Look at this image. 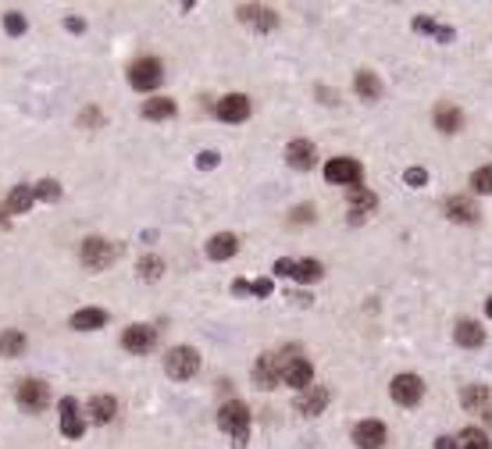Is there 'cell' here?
<instances>
[{"label":"cell","mask_w":492,"mask_h":449,"mask_svg":"<svg viewBox=\"0 0 492 449\" xmlns=\"http://www.w3.org/2000/svg\"><path fill=\"white\" fill-rule=\"evenodd\" d=\"M275 360H279V378L289 385V388H310V381H314V367H310V360H303V353H296V350H286V353H275Z\"/></svg>","instance_id":"6da1fadb"},{"label":"cell","mask_w":492,"mask_h":449,"mask_svg":"<svg viewBox=\"0 0 492 449\" xmlns=\"http://www.w3.org/2000/svg\"><path fill=\"white\" fill-rule=\"evenodd\" d=\"M217 428L229 431V435L243 445V442H246V435H250V410H246V403L229 400L222 410H217Z\"/></svg>","instance_id":"7a4b0ae2"},{"label":"cell","mask_w":492,"mask_h":449,"mask_svg":"<svg viewBox=\"0 0 492 449\" xmlns=\"http://www.w3.org/2000/svg\"><path fill=\"white\" fill-rule=\"evenodd\" d=\"M164 371H168L175 381H186L200 371V353L193 346H175L168 357H164Z\"/></svg>","instance_id":"3957f363"},{"label":"cell","mask_w":492,"mask_h":449,"mask_svg":"<svg viewBox=\"0 0 492 449\" xmlns=\"http://www.w3.org/2000/svg\"><path fill=\"white\" fill-rule=\"evenodd\" d=\"M115 257H118V246H115V243H107V239H100V236H89V239L82 243V264H86L89 271L111 267Z\"/></svg>","instance_id":"277c9868"},{"label":"cell","mask_w":492,"mask_h":449,"mask_svg":"<svg viewBox=\"0 0 492 449\" xmlns=\"http://www.w3.org/2000/svg\"><path fill=\"white\" fill-rule=\"evenodd\" d=\"M360 175H364V167H360V160H353V157H332L324 164V179L328 182H336V186H357L360 182Z\"/></svg>","instance_id":"5b68a950"},{"label":"cell","mask_w":492,"mask_h":449,"mask_svg":"<svg viewBox=\"0 0 492 449\" xmlns=\"http://www.w3.org/2000/svg\"><path fill=\"white\" fill-rule=\"evenodd\" d=\"M160 79H164V68H160L157 58H139V61L129 65V86L132 89H153V86H160Z\"/></svg>","instance_id":"8992f818"},{"label":"cell","mask_w":492,"mask_h":449,"mask_svg":"<svg viewBox=\"0 0 492 449\" xmlns=\"http://www.w3.org/2000/svg\"><path fill=\"white\" fill-rule=\"evenodd\" d=\"M15 400H18L25 410H43V407L50 403V385L39 381V378H25V381H18V388H15Z\"/></svg>","instance_id":"52a82bcc"},{"label":"cell","mask_w":492,"mask_h":449,"mask_svg":"<svg viewBox=\"0 0 492 449\" xmlns=\"http://www.w3.org/2000/svg\"><path fill=\"white\" fill-rule=\"evenodd\" d=\"M389 392H393V400L400 407H417L421 396H424V381L417 374H396L393 385H389Z\"/></svg>","instance_id":"ba28073f"},{"label":"cell","mask_w":492,"mask_h":449,"mask_svg":"<svg viewBox=\"0 0 492 449\" xmlns=\"http://www.w3.org/2000/svg\"><path fill=\"white\" fill-rule=\"evenodd\" d=\"M122 346H125L129 353H150V350L157 346V331H153L150 324H132V328H125V335H122Z\"/></svg>","instance_id":"9c48e42d"},{"label":"cell","mask_w":492,"mask_h":449,"mask_svg":"<svg viewBox=\"0 0 492 449\" xmlns=\"http://www.w3.org/2000/svg\"><path fill=\"white\" fill-rule=\"evenodd\" d=\"M386 438H389V431H386V424H381V421H360L353 428V442L360 449H381V445H386Z\"/></svg>","instance_id":"30bf717a"},{"label":"cell","mask_w":492,"mask_h":449,"mask_svg":"<svg viewBox=\"0 0 492 449\" xmlns=\"http://www.w3.org/2000/svg\"><path fill=\"white\" fill-rule=\"evenodd\" d=\"M82 431H86V417H82L79 403H75L72 396H65V400H61V435H65V438H79Z\"/></svg>","instance_id":"8fae6325"},{"label":"cell","mask_w":492,"mask_h":449,"mask_svg":"<svg viewBox=\"0 0 492 449\" xmlns=\"http://www.w3.org/2000/svg\"><path fill=\"white\" fill-rule=\"evenodd\" d=\"M246 115H250V96L229 93V96L217 100V118L222 122H246Z\"/></svg>","instance_id":"7c38bea8"},{"label":"cell","mask_w":492,"mask_h":449,"mask_svg":"<svg viewBox=\"0 0 492 449\" xmlns=\"http://www.w3.org/2000/svg\"><path fill=\"white\" fill-rule=\"evenodd\" d=\"M286 160H289V167H296V172H310L314 160H317V150H314L310 139H293L286 146Z\"/></svg>","instance_id":"4fadbf2b"},{"label":"cell","mask_w":492,"mask_h":449,"mask_svg":"<svg viewBox=\"0 0 492 449\" xmlns=\"http://www.w3.org/2000/svg\"><path fill=\"white\" fill-rule=\"evenodd\" d=\"M324 407H328V388L324 385H310V388H303L296 396V414H303V417H314Z\"/></svg>","instance_id":"5bb4252c"},{"label":"cell","mask_w":492,"mask_h":449,"mask_svg":"<svg viewBox=\"0 0 492 449\" xmlns=\"http://www.w3.org/2000/svg\"><path fill=\"white\" fill-rule=\"evenodd\" d=\"M236 15H239V22H250V25H257L260 32H267V29L279 25V15L271 11V8H260V4H243Z\"/></svg>","instance_id":"9a60e30c"},{"label":"cell","mask_w":492,"mask_h":449,"mask_svg":"<svg viewBox=\"0 0 492 449\" xmlns=\"http://www.w3.org/2000/svg\"><path fill=\"white\" fill-rule=\"evenodd\" d=\"M253 381H257L260 388H275V381H282V378H279V360H275V353H260V357H257Z\"/></svg>","instance_id":"2e32d148"},{"label":"cell","mask_w":492,"mask_h":449,"mask_svg":"<svg viewBox=\"0 0 492 449\" xmlns=\"http://www.w3.org/2000/svg\"><path fill=\"white\" fill-rule=\"evenodd\" d=\"M68 324H72L75 331H96V328H103V324H107V310H100V307H86V310H75Z\"/></svg>","instance_id":"e0dca14e"},{"label":"cell","mask_w":492,"mask_h":449,"mask_svg":"<svg viewBox=\"0 0 492 449\" xmlns=\"http://www.w3.org/2000/svg\"><path fill=\"white\" fill-rule=\"evenodd\" d=\"M460 125H464L460 107H453V103H439V107H435V129H439V132H460Z\"/></svg>","instance_id":"ac0fdd59"},{"label":"cell","mask_w":492,"mask_h":449,"mask_svg":"<svg viewBox=\"0 0 492 449\" xmlns=\"http://www.w3.org/2000/svg\"><path fill=\"white\" fill-rule=\"evenodd\" d=\"M175 100L172 96H153V100H146L143 103V118H150V122H164V118H175Z\"/></svg>","instance_id":"d6986e66"},{"label":"cell","mask_w":492,"mask_h":449,"mask_svg":"<svg viewBox=\"0 0 492 449\" xmlns=\"http://www.w3.org/2000/svg\"><path fill=\"white\" fill-rule=\"evenodd\" d=\"M25 346H29V339H25V331H18V328H8V331H0V357H22L25 353Z\"/></svg>","instance_id":"ffe728a7"},{"label":"cell","mask_w":492,"mask_h":449,"mask_svg":"<svg viewBox=\"0 0 492 449\" xmlns=\"http://www.w3.org/2000/svg\"><path fill=\"white\" fill-rule=\"evenodd\" d=\"M453 339H457L464 350H474V346H481V343H485V331H481V324H474V321H457Z\"/></svg>","instance_id":"44dd1931"},{"label":"cell","mask_w":492,"mask_h":449,"mask_svg":"<svg viewBox=\"0 0 492 449\" xmlns=\"http://www.w3.org/2000/svg\"><path fill=\"white\" fill-rule=\"evenodd\" d=\"M236 250H239V239H236L232 232H222V236H214V239L207 243V257H210V260H229Z\"/></svg>","instance_id":"7402d4cb"},{"label":"cell","mask_w":492,"mask_h":449,"mask_svg":"<svg viewBox=\"0 0 492 449\" xmlns=\"http://www.w3.org/2000/svg\"><path fill=\"white\" fill-rule=\"evenodd\" d=\"M446 217H453V221H464V224H471V221H478V207L467 200V196H453V200H446Z\"/></svg>","instance_id":"603a6c76"},{"label":"cell","mask_w":492,"mask_h":449,"mask_svg":"<svg viewBox=\"0 0 492 449\" xmlns=\"http://www.w3.org/2000/svg\"><path fill=\"white\" fill-rule=\"evenodd\" d=\"M115 414H118V400H115V396H93V400H89V417H93L96 424L115 421Z\"/></svg>","instance_id":"cb8c5ba5"},{"label":"cell","mask_w":492,"mask_h":449,"mask_svg":"<svg viewBox=\"0 0 492 449\" xmlns=\"http://www.w3.org/2000/svg\"><path fill=\"white\" fill-rule=\"evenodd\" d=\"M353 89H357V96L360 100H378L381 96V79L374 75V72H357V79H353Z\"/></svg>","instance_id":"d4e9b609"},{"label":"cell","mask_w":492,"mask_h":449,"mask_svg":"<svg viewBox=\"0 0 492 449\" xmlns=\"http://www.w3.org/2000/svg\"><path fill=\"white\" fill-rule=\"evenodd\" d=\"M32 200H36L32 186H15L11 196H8V214H25L32 207Z\"/></svg>","instance_id":"484cf974"},{"label":"cell","mask_w":492,"mask_h":449,"mask_svg":"<svg viewBox=\"0 0 492 449\" xmlns=\"http://www.w3.org/2000/svg\"><path fill=\"white\" fill-rule=\"evenodd\" d=\"M460 403H464L467 410H481V407H488V385H467V388L460 392Z\"/></svg>","instance_id":"4316f807"},{"label":"cell","mask_w":492,"mask_h":449,"mask_svg":"<svg viewBox=\"0 0 492 449\" xmlns=\"http://www.w3.org/2000/svg\"><path fill=\"white\" fill-rule=\"evenodd\" d=\"M324 274V267H321V260H296L293 264V278H296V282H317V278Z\"/></svg>","instance_id":"83f0119b"},{"label":"cell","mask_w":492,"mask_h":449,"mask_svg":"<svg viewBox=\"0 0 492 449\" xmlns=\"http://www.w3.org/2000/svg\"><path fill=\"white\" fill-rule=\"evenodd\" d=\"M457 442H460V449H492L488 435H485V431H478V428H464Z\"/></svg>","instance_id":"f1b7e54d"},{"label":"cell","mask_w":492,"mask_h":449,"mask_svg":"<svg viewBox=\"0 0 492 449\" xmlns=\"http://www.w3.org/2000/svg\"><path fill=\"white\" fill-rule=\"evenodd\" d=\"M32 193H36V200H46V203H53V200H61V182L43 179V182H36V186H32Z\"/></svg>","instance_id":"f546056e"},{"label":"cell","mask_w":492,"mask_h":449,"mask_svg":"<svg viewBox=\"0 0 492 449\" xmlns=\"http://www.w3.org/2000/svg\"><path fill=\"white\" fill-rule=\"evenodd\" d=\"M374 203H378V200H374V193L357 189V186L350 189V207H353V210H374Z\"/></svg>","instance_id":"4dcf8cb0"},{"label":"cell","mask_w":492,"mask_h":449,"mask_svg":"<svg viewBox=\"0 0 492 449\" xmlns=\"http://www.w3.org/2000/svg\"><path fill=\"white\" fill-rule=\"evenodd\" d=\"M471 186H474V193H492V164L488 167H478V172L471 175Z\"/></svg>","instance_id":"1f68e13d"},{"label":"cell","mask_w":492,"mask_h":449,"mask_svg":"<svg viewBox=\"0 0 492 449\" xmlns=\"http://www.w3.org/2000/svg\"><path fill=\"white\" fill-rule=\"evenodd\" d=\"M139 274L146 278V282H157V278L164 274V264H160L157 257H143V260H139Z\"/></svg>","instance_id":"d6a6232c"},{"label":"cell","mask_w":492,"mask_h":449,"mask_svg":"<svg viewBox=\"0 0 492 449\" xmlns=\"http://www.w3.org/2000/svg\"><path fill=\"white\" fill-rule=\"evenodd\" d=\"M25 29H29L25 15H18V11H8V15H4V32H8V36H22Z\"/></svg>","instance_id":"836d02e7"},{"label":"cell","mask_w":492,"mask_h":449,"mask_svg":"<svg viewBox=\"0 0 492 449\" xmlns=\"http://www.w3.org/2000/svg\"><path fill=\"white\" fill-rule=\"evenodd\" d=\"M403 182L414 186V189H421V186H428V172H424V167H407V172H403Z\"/></svg>","instance_id":"e575fe53"},{"label":"cell","mask_w":492,"mask_h":449,"mask_svg":"<svg viewBox=\"0 0 492 449\" xmlns=\"http://www.w3.org/2000/svg\"><path fill=\"white\" fill-rule=\"evenodd\" d=\"M435 29H439V25H435L428 15H417V18H414V32H431V36H435Z\"/></svg>","instance_id":"d590c367"},{"label":"cell","mask_w":492,"mask_h":449,"mask_svg":"<svg viewBox=\"0 0 492 449\" xmlns=\"http://www.w3.org/2000/svg\"><path fill=\"white\" fill-rule=\"evenodd\" d=\"M214 164H217V153H214V150H203V153L196 157V167H203V172H210Z\"/></svg>","instance_id":"8d00e7d4"},{"label":"cell","mask_w":492,"mask_h":449,"mask_svg":"<svg viewBox=\"0 0 492 449\" xmlns=\"http://www.w3.org/2000/svg\"><path fill=\"white\" fill-rule=\"evenodd\" d=\"M250 293H253V296H271V282H267V278H260V282H250Z\"/></svg>","instance_id":"74e56055"},{"label":"cell","mask_w":492,"mask_h":449,"mask_svg":"<svg viewBox=\"0 0 492 449\" xmlns=\"http://www.w3.org/2000/svg\"><path fill=\"white\" fill-rule=\"evenodd\" d=\"M293 264H296V260H289V257L275 260V274H293Z\"/></svg>","instance_id":"f35d334b"},{"label":"cell","mask_w":492,"mask_h":449,"mask_svg":"<svg viewBox=\"0 0 492 449\" xmlns=\"http://www.w3.org/2000/svg\"><path fill=\"white\" fill-rule=\"evenodd\" d=\"M435 449H460V442L450 438V435H443V438H435Z\"/></svg>","instance_id":"ab89813d"},{"label":"cell","mask_w":492,"mask_h":449,"mask_svg":"<svg viewBox=\"0 0 492 449\" xmlns=\"http://www.w3.org/2000/svg\"><path fill=\"white\" fill-rule=\"evenodd\" d=\"M82 122H86V125H96V122H100V110H93V107L82 110Z\"/></svg>","instance_id":"60d3db41"},{"label":"cell","mask_w":492,"mask_h":449,"mask_svg":"<svg viewBox=\"0 0 492 449\" xmlns=\"http://www.w3.org/2000/svg\"><path fill=\"white\" fill-rule=\"evenodd\" d=\"M232 293L236 296H246L250 293V282H243V278H239V282H232Z\"/></svg>","instance_id":"b9f144b4"},{"label":"cell","mask_w":492,"mask_h":449,"mask_svg":"<svg viewBox=\"0 0 492 449\" xmlns=\"http://www.w3.org/2000/svg\"><path fill=\"white\" fill-rule=\"evenodd\" d=\"M65 25H68V29H72V32H82V29H86V22H82V18H68V22H65Z\"/></svg>","instance_id":"7bdbcfd3"},{"label":"cell","mask_w":492,"mask_h":449,"mask_svg":"<svg viewBox=\"0 0 492 449\" xmlns=\"http://www.w3.org/2000/svg\"><path fill=\"white\" fill-rule=\"evenodd\" d=\"M485 421H488V424H492V403H488V407H485Z\"/></svg>","instance_id":"ee69618b"},{"label":"cell","mask_w":492,"mask_h":449,"mask_svg":"<svg viewBox=\"0 0 492 449\" xmlns=\"http://www.w3.org/2000/svg\"><path fill=\"white\" fill-rule=\"evenodd\" d=\"M485 314H488V317H492V296H488V303H485Z\"/></svg>","instance_id":"f6af8a7d"},{"label":"cell","mask_w":492,"mask_h":449,"mask_svg":"<svg viewBox=\"0 0 492 449\" xmlns=\"http://www.w3.org/2000/svg\"><path fill=\"white\" fill-rule=\"evenodd\" d=\"M0 224H4V210H0Z\"/></svg>","instance_id":"bcb514c9"}]
</instances>
